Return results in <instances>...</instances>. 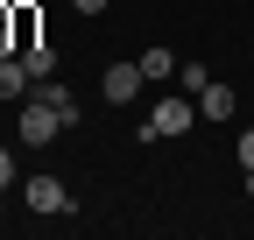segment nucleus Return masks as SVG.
<instances>
[{
    "mask_svg": "<svg viewBox=\"0 0 254 240\" xmlns=\"http://www.w3.org/2000/svg\"><path fill=\"white\" fill-rule=\"evenodd\" d=\"M198 127V99H155V113L141 120V141H177Z\"/></svg>",
    "mask_w": 254,
    "mask_h": 240,
    "instance_id": "obj_1",
    "label": "nucleus"
},
{
    "mask_svg": "<svg viewBox=\"0 0 254 240\" xmlns=\"http://www.w3.org/2000/svg\"><path fill=\"white\" fill-rule=\"evenodd\" d=\"M21 198H28V212H36V219H64V212H71V184H57V177H28V184H21Z\"/></svg>",
    "mask_w": 254,
    "mask_h": 240,
    "instance_id": "obj_2",
    "label": "nucleus"
},
{
    "mask_svg": "<svg viewBox=\"0 0 254 240\" xmlns=\"http://www.w3.org/2000/svg\"><path fill=\"white\" fill-rule=\"evenodd\" d=\"M57 134H64V113H57L50 99L28 92V106H21V141H28V148H50Z\"/></svg>",
    "mask_w": 254,
    "mask_h": 240,
    "instance_id": "obj_3",
    "label": "nucleus"
},
{
    "mask_svg": "<svg viewBox=\"0 0 254 240\" xmlns=\"http://www.w3.org/2000/svg\"><path fill=\"white\" fill-rule=\"evenodd\" d=\"M141 85H148V78H141V64H106V78H99V92H106L113 106H127V99L141 92Z\"/></svg>",
    "mask_w": 254,
    "mask_h": 240,
    "instance_id": "obj_4",
    "label": "nucleus"
},
{
    "mask_svg": "<svg viewBox=\"0 0 254 240\" xmlns=\"http://www.w3.org/2000/svg\"><path fill=\"white\" fill-rule=\"evenodd\" d=\"M36 99H50V106L64 113V127H78V120H85V106H78V92H71V85H57V78H43V85H36Z\"/></svg>",
    "mask_w": 254,
    "mask_h": 240,
    "instance_id": "obj_5",
    "label": "nucleus"
},
{
    "mask_svg": "<svg viewBox=\"0 0 254 240\" xmlns=\"http://www.w3.org/2000/svg\"><path fill=\"white\" fill-rule=\"evenodd\" d=\"M233 106H240L233 85H212V78H205V92H198V120H233Z\"/></svg>",
    "mask_w": 254,
    "mask_h": 240,
    "instance_id": "obj_6",
    "label": "nucleus"
},
{
    "mask_svg": "<svg viewBox=\"0 0 254 240\" xmlns=\"http://www.w3.org/2000/svg\"><path fill=\"white\" fill-rule=\"evenodd\" d=\"M36 92V78H28V64H14V57H0V99H28Z\"/></svg>",
    "mask_w": 254,
    "mask_h": 240,
    "instance_id": "obj_7",
    "label": "nucleus"
},
{
    "mask_svg": "<svg viewBox=\"0 0 254 240\" xmlns=\"http://www.w3.org/2000/svg\"><path fill=\"white\" fill-rule=\"evenodd\" d=\"M134 64H141V78H148V85H163V78H177V57H170V50H141Z\"/></svg>",
    "mask_w": 254,
    "mask_h": 240,
    "instance_id": "obj_8",
    "label": "nucleus"
},
{
    "mask_svg": "<svg viewBox=\"0 0 254 240\" xmlns=\"http://www.w3.org/2000/svg\"><path fill=\"white\" fill-rule=\"evenodd\" d=\"M21 64H28V78L43 85V78H57V50H50V43H28V50H21Z\"/></svg>",
    "mask_w": 254,
    "mask_h": 240,
    "instance_id": "obj_9",
    "label": "nucleus"
},
{
    "mask_svg": "<svg viewBox=\"0 0 254 240\" xmlns=\"http://www.w3.org/2000/svg\"><path fill=\"white\" fill-rule=\"evenodd\" d=\"M28 43H43L36 36V7H14V50H28Z\"/></svg>",
    "mask_w": 254,
    "mask_h": 240,
    "instance_id": "obj_10",
    "label": "nucleus"
},
{
    "mask_svg": "<svg viewBox=\"0 0 254 240\" xmlns=\"http://www.w3.org/2000/svg\"><path fill=\"white\" fill-rule=\"evenodd\" d=\"M177 78H184V92H190V99L205 92V64H177Z\"/></svg>",
    "mask_w": 254,
    "mask_h": 240,
    "instance_id": "obj_11",
    "label": "nucleus"
},
{
    "mask_svg": "<svg viewBox=\"0 0 254 240\" xmlns=\"http://www.w3.org/2000/svg\"><path fill=\"white\" fill-rule=\"evenodd\" d=\"M0 57H14V7H0Z\"/></svg>",
    "mask_w": 254,
    "mask_h": 240,
    "instance_id": "obj_12",
    "label": "nucleus"
},
{
    "mask_svg": "<svg viewBox=\"0 0 254 240\" xmlns=\"http://www.w3.org/2000/svg\"><path fill=\"white\" fill-rule=\"evenodd\" d=\"M14 177H21V170H14V156L0 148V191H14Z\"/></svg>",
    "mask_w": 254,
    "mask_h": 240,
    "instance_id": "obj_13",
    "label": "nucleus"
},
{
    "mask_svg": "<svg viewBox=\"0 0 254 240\" xmlns=\"http://www.w3.org/2000/svg\"><path fill=\"white\" fill-rule=\"evenodd\" d=\"M233 156H240V163H247V170H254V127H247V134H240V141H233Z\"/></svg>",
    "mask_w": 254,
    "mask_h": 240,
    "instance_id": "obj_14",
    "label": "nucleus"
},
{
    "mask_svg": "<svg viewBox=\"0 0 254 240\" xmlns=\"http://www.w3.org/2000/svg\"><path fill=\"white\" fill-rule=\"evenodd\" d=\"M71 7H78V14H106V0H71Z\"/></svg>",
    "mask_w": 254,
    "mask_h": 240,
    "instance_id": "obj_15",
    "label": "nucleus"
},
{
    "mask_svg": "<svg viewBox=\"0 0 254 240\" xmlns=\"http://www.w3.org/2000/svg\"><path fill=\"white\" fill-rule=\"evenodd\" d=\"M240 191H247V198H254V170H247V177H240Z\"/></svg>",
    "mask_w": 254,
    "mask_h": 240,
    "instance_id": "obj_16",
    "label": "nucleus"
}]
</instances>
